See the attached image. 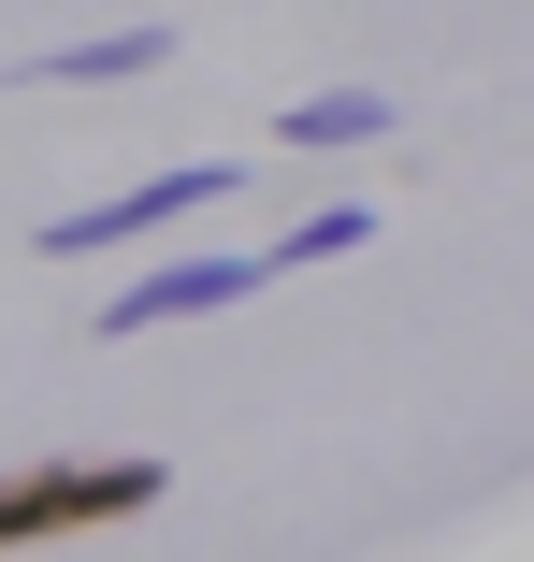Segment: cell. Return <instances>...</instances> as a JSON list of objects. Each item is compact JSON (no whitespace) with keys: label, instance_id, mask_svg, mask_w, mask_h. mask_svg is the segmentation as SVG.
Returning a JSON list of instances; mask_svg holds the SVG:
<instances>
[{"label":"cell","instance_id":"6","mask_svg":"<svg viewBox=\"0 0 534 562\" xmlns=\"http://www.w3.org/2000/svg\"><path fill=\"white\" fill-rule=\"evenodd\" d=\"M361 232H376V202H318V216H303V232H275L260 260H275V274H303V260H347Z\"/></svg>","mask_w":534,"mask_h":562},{"label":"cell","instance_id":"2","mask_svg":"<svg viewBox=\"0 0 534 562\" xmlns=\"http://www.w3.org/2000/svg\"><path fill=\"white\" fill-rule=\"evenodd\" d=\"M202 202H232V173L202 159V173H159V188H131V202H87V216H44V260H87V246H131V232H174V216H202Z\"/></svg>","mask_w":534,"mask_h":562},{"label":"cell","instance_id":"4","mask_svg":"<svg viewBox=\"0 0 534 562\" xmlns=\"http://www.w3.org/2000/svg\"><path fill=\"white\" fill-rule=\"evenodd\" d=\"M174 58V30H116V44H58V58H30V87H101V72H159Z\"/></svg>","mask_w":534,"mask_h":562},{"label":"cell","instance_id":"3","mask_svg":"<svg viewBox=\"0 0 534 562\" xmlns=\"http://www.w3.org/2000/svg\"><path fill=\"white\" fill-rule=\"evenodd\" d=\"M275 260H218V246H202V260H159L145 289H116V317H87V331H159V317H218V303H246Z\"/></svg>","mask_w":534,"mask_h":562},{"label":"cell","instance_id":"1","mask_svg":"<svg viewBox=\"0 0 534 562\" xmlns=\"http://www.w3.org/2000/svg\"><path fill=\"white\" fill-rule=\"evenodd\" d=\"M174 491V462H0V548H73V533H116Z\"/></svg>","mask_w":534,"mask_h":562},{"label":"cell","instance_id":"5","mask_svg":"<svg viewBox=\"0 0 534 562\" xmlns=\"http://www.w3.org/2000/svg\"><path fill=\"white\" fill-rule=\"evenodd\" d=\"M390 131V87H318V101H289V145H376Z\"/></svg>","mask_w":534,"mask_h":562}]
</instances>
